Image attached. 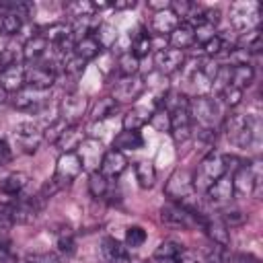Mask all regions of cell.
<instances>
[{"instance_id": "17", "label": "cell", "mask_w": 263, "mask_h": 263, "mask_svg": "<svg viewBox=\"0 0 263 263\" xmlns=\"http://www.w3.org/2000/svg\"><path fill=\"white\" fill-rule=\"evenodd\" d=\"M125 166H127L125 154L119 152V150H115V148H111V150H107V152L103 154L101 164H99V173H101L105 179H117V177L125 171Z\"/></svg>"}, {"instance_id": "58", "label": "cell", "mask_w": 263, "mask_h": 263, "mask_svg": "<svg viewBox=\"0 0 263 263\" xmlns=\"http://www.w3.org/2000/svg\"><path fill=\"white\" fill-rule=\"evenodd\" d=\"M6 101H8V92L0 86V105H2V103H6Z\"/></svg>"}, {"instance_id": "31", "label": "cell", "mask_w": 263, "mask_h": 263, "mask_svg": "<svg viewBox=\"0 0 263 263\" xmlns=\"http://www.w3.org/2000/svg\"><path fill=\"white\" fill-rule=\"evenodd\" d=\"M41 35L47 39V43L58 45V43H62V41H66V39L72 37V27H70L68 23H62V21H60V23H51L49 27L43 29Z\"/></svg>"}, {"instance_id": "53", "label": "cell", "mask_w": 263, "mask_h": 263, "mask_svg": "<svg viewBox=\"0 0 263 263\" xmlns=\"http://www.w3.org/2000/svg\"><path fill=\"white\" fill-rule=\"evenodd\" d=\"M226 226H236V224H242L245 222V214L240 210H226L220 218Z\"/></svg>"}, {"instance_id": "49", "label": "cell", "mask_w": 263, "mask_h": 263, "mask_svg": "<svg viewBox=\"0 0 263 263\" xmlns=\"http://www.w3.org/2000/svg\"><path fill=\"white\" fill-rule=\"evenodd\" d=\"M58 249L62 251V253H66V255H72L74 251H76V240H74V234L66 228L64 232H60L58 234Z\"/></svg>"}, {"instance_id": "35", "label": "cell", "mask_w": 263, "mask_h": 263, "mask_svg": "<svg viewBox=\"0 0 263 263\" xmlns=\"http://www.w3.org/2000/svg\"><path fill=\"white\" fill-rule=\"evenodd\" d=\"M148 109H144V107H136V109H132L129 113H125V117H123V129H127V132H138L146 121H148Z\"/></svg>"}, {"instance_id": "54", "label": "cell", "mask_w": 263, "mask_h": 263, "mask_svg": "<svg viewBox=\"0 0 263 263\" xmlns=\"http://www.w3.org/2000/svg\"><path fill=\"white\" fill-rule=\"evenodd\" d=\"M173 263H201L199 259H197V255L193 253V251H189V249H183L175 259H173Z\"/></svg>"}, {"instance_id": "8", "label": "cell", "mask_w": 263, "mask_h": 263, "mask_svg": "<svg viewBox=\"0 0 263 263\" xmlns=\"http://www.w3.org/2000/svg\"><path fill=\"white\" fill-rule=\"evenodd\" d=\"M160 222L164 226L177 228V230H187V228H191L195 224L193 216L185 208H181L179 203H175V201H168V203H164L160 208Z\"/></svg>"}, {"instance_id": "44", "label": "cell", "mask_w": 263, "mask_h": 263, "mask_svg": "<svg viewBox=\"0 0 263 263\" xmlns=\"http://www.w3.org/2000/svg\"><path fill=\"white\" fill-rule=\"evenodd\" d=\"M115 109H117V103H115L111 97H103V99H99V103L95 105V109H92V117H95L97 121H99V119H105V117L113 115Z\"/></svg>"}, {"instance_id": "32", "label": "cell", "mask_w": 263, "mask_h": 263, "mask_svg": "<svg viewBox=\"0 0 263 263\" xmlns=\"http://www.w3.org/2000/svg\"><path fill=\"white\" fill-rule=\"evenodd\" d=\"M25 185H27V175L25 173H10L0 181V191L4 195L14 197L25 189Z\"/></svg>"}, {"instance_id": "42", "label": "cell", "mask_w": 263, "mask_h": 263, "mask_svg": "<svg viewBox=\"0 0 263 263\" xmlns=\"http://www.w3.org/2000/svg\"><path fill=\"white\" fill-rule=\"evenodd\" d=\"M23 29V18L16 16L14 12H4L0 14V31L6 33V35H16L18 31Z\"/></svg>"}, {"instance_id": "48", "label": "cell", "mask_w": 263, "mask_h": 263, "mask_svg": "<svg viewBox=\"0 0 263 263\" xmlns=\"http://www.w3.org/2000/svg\"><path fill=\"white\" fill-rule=\"evenodd\" d=\"M68 127V123L64 121V119H55L53 123H49L47 127H45V132H43V138L47 140V142H51V144H55L58 140H60V136L64 134V129Z\"/></svg>"}, {"instance_id": "20", "label": "cell", "mask_w": 263, "mask_h": 263, "mask_svg": "<svg viewBox=\"0 0 263 263\" xmlns=\"http://www.w3.org/2000/svg\"><path fill=\"white\" fill-rule=\"evenodd\" d=\"M205 193H208L210 201H214V203H228L232 199V195H234V191H232V177L228 173L222 175L220 179H216L208 187Z\"/></svg>"}, {"instance_id": "50", "label": "cell", "mask_w": 263, "mask_h": 263, "mask_svg": "<svg viewBox=\"0 0 263 263\" xmlns=\"http://www.w3.org/2000/svg\"><path fill=\"white\" fill-rule=\"evenodd\" d=\"M12 226H14V220H12L10 203H0V234L8 232Z\"/></svg>"}, {"instance_id": "27", "label": "cell", "mask_w": 263, "mask_h": 263, "mask_svg": "<svg viewBox=\"0 0 263 263\" xmlns=\"http://www.w3.org/2000/svg\"><path fill=\"white\" fill-rule=\"evenodd\" d=\"M144 146V138L140 136V132H119L115 138H113V148L123 152V150H138Z\"/></svg>"}, {"instance_id": "57", "label": "cell", "mask_w": 263, "mask_h": 263, "mask_svg": "<svg viewBox=\"0 0 263 263\" xmlns=\"http://www.w3.org/2000/svg\"><path fill=\"white\" fill-rule=\"evenodd\" d=\"M171 6V0H160V2H148V8L160 12V10H166Z\"/></svg>"}, {"instance_id": "37", "label": "cell", "mask_w": 263, "mask_h": 263, "mask_svg": "<svg viewBox=\"0 0 263 263\" xmlns=\"http://www.w3.org/2000/svg\"><path fill=\"white\" fill-rule=\"evenodd\" d=\"M129 41H132V47H129V51L140 60L142 55H146L148 51H150V47H152V41H150V37H148V33L146 31H138L134 37L129 35Z\"/></svg>"}, {"instance_id": "7", "label": "cell", "mask_w": 263, "mask_h": 263, "mask_svg": "<svg viewBox=\"0 0 263 263\" xmlns=\"http://www.w3.org/2000/svg\"><path fill=\"white\" fill-rule=\"evenodd\" d=\"M146 90V80L144 76H125L123 80H119L115 86H113V92H111V99L115 103H132L134 99H138L142 92Z\"/></svg>"}, {"instance_id": "9", "label": "cell", "mask_w": 263, "mask_h": 263, "mask_svg": "<svg viewBox=\"0 0 263 263\" xmlns=\"http://www.w3.org/2000/svg\"><path fill=\"white\" fill-rule=\"evenodd\" d=\"M189 101L181 103L179 107H175L171 111V134H173V140L177 144H183L189 136H191V117H189V109H187Z\"/></svg>"}, {"instance_id": "14", "label": "cell", "mask_w": 263, "mask_h": 263, "mask_svg": "<svg viewBox=\"0 0 263 263\" xmlns=\"http://www.w3.org/2000/svg\"><path fill=\"white\" fill-rule=\"evenodd\" d=\"M47 101V90H37L31 86H23L12 97V105L21 111H37Z\"/></svg>"}, {"instance_id": "59", "label": "cell", "mask_w": 263, "mask_h": 263, "mask_svg": "<svg viewBox=\"0 0 263 263\" xmlns=\"http://www.w3.org/2000/svg\"><path fill=\"white\" fill-rule=\"evenodd\" d=\"M0 242H2V238H0Z\"/></svg>"}, {"instance_id": "46", "label": "cell", "mask_w": 263, "mask_h": 263, "mask_svg": "<svg viewBox=\"0 0 263 263\" xmlns=\"http://www.w3.org/2000/svg\"><path fill=\"white\" fill-rule=\"evenodd\" d=\"M62 66H64V74H68V76H78V74L84 72L86 62H84L82 58H78V55L72 51V55H68Z\"/></svg>"}, {"instance_id": "16", "label": "cell", "mask_w": 263, "mask_h": 263, "mask_svg": "<svg viewBox=\"0 0 263 263\" xmlns=\"http://www.w3.org/2000/svg\"><path fill=\"white\" fill-rule=\"evenodd\" d=\"M14 140H16V146L23 152L31 154L39 148V144L43 140V134L33 123H21V125L14 127Z\"/></svg>"}, {"instance_id": "55", "label": "cell", "mask_w": 263, "mask_h": 263, "mask_svg": "<svg viewBox=\"0 0 263 263\" xmlns=\"http://www.w3.org/2000/svg\"><path fill=\"white\" fill-rule=\"evenodd\" d=\"M10 160H12V150H10L8 142L0 138V166H6Z\"/></svg>"}, {"instance_id": "25", "label": "cell", "mask_w": 263, "mask_h": 263, "mask_svg": "<svg viewBox=\"0 0 263 263\" xmlns=\"http://www.w3.org/2000/svg\"><path fill=\"white\" fill-rule=\"evenodd\" d=\"M82 142H84V134H82V127L76 123V125H68L64 129V134L60 136V140L55 142V146L62 152H76V148Z\"/></svg>"}, {"instance_id": "33", "label": "cell", "mask_w": 263, "mask_h": 263, "mask_svg": "<svg viewBox=\"0 0 263 263\" xmlns=\"http://www.w3.org/2000/svg\"><path fill=\"white\" fill-rule=\"evenodd\" d=\"M183 249H185V247H183L181 242H177L175 238H166V240H162V242L154 249L152 257H154V261H173Z\"/></svg>"}, {"instance_id": "4", "label": "cell", "mask_w": 263, "mask_h": 263, "mask_svg": "<svg viewBox=\"0 0 263 263\" xmlns=\"http://www.w3.org/2000/svg\"><path fill=\"white\" fill-rule=\"evenodd\" d=\"M259 21H261V6L253 0L234 2L230 6V23L236 31L249 33L253 29H259Z\"/></svg>"}, {"instance_id": "11", "label": "cell", "mask_w": 263, "mask_h": 263, "mask_svg": "<svg viewBox=\"0 0 263 263\" xmlns=\"http://www.w3.org/2000/svg\"><path fill=\"white\" fill-rule=\"evenodd\" d=\"M86 105H88L86 97L74 95V92L66 95L60 103V119H64L68 125H76L82 119V115L86 111Z\"/></svg>"}, {"instance_id": "1", "label": "cell", "mask_w": 263, "mask_h": 263, "mask_svg": "<svg viewBox=\"0 0 263 263\" xmlns=\"http://www.w3.org/2000/svg\"><path fill=\"white\" fill-rule=\"evenodd\" d=\"M191 123H195L199 138L212 140L216 136V121H218V103L210 97H195L187 105Z\"/></svg>"}, {"instance_id": "21", "label": "cell", "mask_w": 263, "mask_h": 263, "mask_svg": "<svg viewBox=\"0 0 263 263\" xmlns=\"http://www.w3.org/2000/svg\"><path fill=\"white\" fill-rule=\"evenodd\" d=\"M0 86L10 95L18 92L23 86H25V68H21L18 64L16 66H8V68H2L0 70Z\"/></svg>"}, {"instance_id": "3", "label": "cell", "mask_w": 263, "mask_h": 263, "mask_svg": "<svg viewBox=\"0 0 263 263\" xmlns=\"http://www.w3.org/2000/svg\"><path fill=\"white\" fill-rule=\"evenodd\" d=\"M222 175H226V162H224V154L220 152H210L201 162H199V168L197 173L193 175V187L195 189H201V191H208V187L220 179Z\"/></svg>"}, {"instance_id": "2", "label": "cell", "mask_w": 263, "mask_h": 263, "mask_svg": "<svg viewBox=\"0 0 263 263\" xmlns=\"http://www.w3.org/2000/svg\"><path fill=\"white\" fill-rule=\"evenodd\" d=\"M224 132L230 142L247 148L259 140V117L232 111V113H228V117L224 121Z\"/></svg>"}, {"instance_id": "41", "label": "cell", "mask_w": 263, "mask_h": 263, "mask_svg": "<svg viewBox=\"0 0 263 263\" xmlns=\"http://www.w3.org/2000/svg\"><path fill=\"white\" fill-rule=\"evenodd\" d=\"M88 191L92 197H105L107 191H109V179H105L99 171H92L90 177H88Z\"/></svg>"}, {"instance_id": "10", "label": "cell", "mask_w": 263, "mask_h": 263, "mask_svg": "<svg viewBox=\"0 0 263 263\" xmlns=\"http://www.w3.org/2000/svg\"><path fill=\"white\" fill-rule=\"evenodd\" d=\"M43 201L35 195L31 197H21L16 201H10V208H12V220L14 224H31L37 216H39V210H41Z\"/></svg>"}, {"instance_id": "15", "label": "cell", "mask_w": 263, "mask_h": 263, "mask_svg": "<svg viewBox=\"0 0 263 263\" xmlns=\"http://www.w3.org/2000/svg\"><path fill=\"white\" fill-rule=\"evenodd\" d=\"M197 224L205 230V234L210 236V240L214 242V245H218V247H226L228 249V245H230V234H228V226L220 220V218H214V216H201L199 220H197Z\"/></svg>"}, {"instance_id": "26", "label": "cell", "mask_w": 263, "mask_h": 263, "mask_svg": "<svg viewBox=\"0 0 263 263\" xmlns=\"http://www.w3.org/2000/svg\"><path fill=\"white\" fill-rule=\"evenodd\" d=\"M195 43V35H193V27H189L187 23H179L177 29L171 33V47L175 49H187Z\"/></svg>"}, {"instance_id": "19", "label": "cell", "mask_w": 263, "mask_h": 263, "mask_svg": "<svg viewBox=\"0 0 263 263\" xmlns=\"http://www.w3.org/2000/svg\"><path fill=\"white\" fill-rule=\"evenodd\" d=\"M80 152H76L82 160V166H88V168H97L101 164V158H103V146L97 138H88L84 140L80 146H78Z\"/></svg>"}, {"instance_id": "43", "label": "cell", "mask_w": 263, "mask_h": 263, "mask_svg": "<svg viewBox=\"0 0 263 263\" xmlns=\"http://www.w3.org/2000/svg\"><path fill=\"white\" fill-rule=\"evenodd\" d=\"M150 125L158 132H171V113L164 107H158L150 113Z\"/></svg>"}, {"instance_id": "12", "label": "cell", "mask_w": 263, "mask_h": 263, "mask_svg": "<svg viewBox=\"0 0 263 263\" xmlns=\"http://www.w3.org/2000/svg\"><path fill=\"white\" fill-rule=\"evenodd\" d=\"M53 82H55V72H53V68L45 66V64H31L25 70V84L31 88L47 90Z\"/></svg>"}, {"instance_id": "18", "label": "cell", "mask_w": 263, "mask_h": 263, "mask_svg": "<svg viewBox=\"0 0 263 263\" xmlns=\"http://www.w3.org/2000/svg\"><path fill=\"white\" fill-rule=\"evenodd\" d=\"M232 191L240 197H251L255 195L257 197V187H255V177H253V171L249 164H240L236 171H234V177H232Z\"/></svg>"}, {"instance_id": "24", "label": "cell", "mask_w": 263, "mask_h": 263, "mask_svg": "<svg viewBox=\"0 0 263 263\" xmlns=\"http://www.w3.org/2000/svg\"><path fill=\"white\" fill-rule=\"evenodd\" d=\"M179 25V18L171 12V8L166 10H160V12H154L152 21H150V29L156 33V35H171Z\"/></svg>"}, {"instance_id": "56", "label": "cell", "mask_w": 263, "mask_h": 263, "mask_svg": "<svg viewBox=\"0 0 263 263\" xmlns=\"http://www.w3.org/2000/svg\"><path fill=\"white\" fill-rule=\"evenodd\" d=\"M109 6H113L115 10H125V8H134L136 6V0H115Z\"/></svg>"}, {"instance_id": "23", "label": "cell", "mask_w": 263, "mask_h": 263, "mask_svg": "<svg viewBox=\"0 0 263 263\" xmlns=\"http://www.w3.org/2000/svg\"><path fill=\"white\" fill-rule=\"evenodd\" d=\"M49 43L43 35H33L31 39H27V43L23 45V58L29 64H39V60L47 53Z\"/></svg>"}, {"instance_id": "40", "label": "cell", "mask_w": 263, "mask_h": 263, "mask_svg": "<svg viewBox=\"0 0 263 263\" xmlns=\"http://www.w3.org/2000/svg\"><path fill=\"white\" fill-rule=\"evenodd\" d=\"M261 45H263V41H261V31H259V29H253V31L240 35L238 47H242L245 51H249V53H259V51H261Z\"/></svg>"}, {"instance_id": "39", "label": "cell", "mask_w": 263, "mask_h": 263, "mask_svg": "<svg viewBox=\"0 0 263 263\" xmlns=\"http://www.w3.org/2000/svg\"><path fill=\"white\" fill-rule=\"evenodd\" d=\"M138 66H140V60L132 53V51H125V53H119L117 58V72L125 78V76H134L138 72Z\"/></svg>"}, {"instance_id": "30", "label": "cell", "mask_w": 263, "mask_h": 263, "mask_svg": "<svg viewBox=\"0 0 263 263\" xmlns=\"http://www.w3.org/2000/svg\"><path fill=\"white\" fill-rule=\"evenodd\" d=\"M134 171H136V179H138V185L142 189H150L156 181V168L150 160H138L134 164Z\"/></svg>"}, {"instance_id": "13", "label": "cell", "mask_w": 263, "mask_h": 263, "mask_svg": "<svg viewBox=\"0 0 263 263\" xmlns=\"http://www.w3.org/2000/svg\"><path fill=\"white\" fill-rule=\"evenodd\" d=\"M185 62V55L181 49H175V47H160L156 53H154V64H156V70L164 76V74H173L177 72Z\"/></svg>"}, {"instance_id": "6", "label": "cell", "mask_w": 263, "mask_h": 263, "mask_svg": "<svg viewBox=\"0 0 263 263\" xmlns=\"http://www.w3.org/2000/svg\"><path fill=\"white\" fill-rule=\"evenodd\" d=\"M82 160L76 152H62V156L58 158L55 164V173H53V181L55 185L62 189L66 185H70L80 173H82Z\"/></svg>"}, {"instance_id": "52", "label": "cell", "mask_w": 263, "mask_h": 263, "mask_svg": "<svg viewBox=\"0 0 263 263\" xmlns=\"http://www.w3.org/2000/svg\"><path fill=\"white\" fill-rule=\"evenodd\" d=\"M97 58H99V70H101L105 76H109V74L117 68V66H115V58H113L111 51H103V53H99Z\"/></svg>"}, {"instance_id": "29", "label": "cell", "mask_w": 263, "mask_h": 263, "mask_svg": "<svg viewBox=\"0 0 263 263\" xmlns=\"http://www.w3.org/2000/svg\"><path fill=\"white\" fill-rule=\"evenodd\" d=\"M255 80V68L251 64L245 66H230V84L236 88H247Z\"/></svg>"}, {"instance_id": "36", "label": "cell", "mask_w": 263, "mask_h": 263, "mask_svg": "<svg viewBox=\"0 0 263 263\" xmlns=\"http://www.w3.org/2000/svg\"><path fill=\"white\" fill-rule=\"evenodd\" d=\"M201 49H203L205 55H218L222 51H230V39L226 35H222V33H216L214 37H210L201 45Z\"/></svg>"}, {"instance_id": "38", "label": "cell", "mask_w": 263, "mask_h": 263, "mask_svg": "<svg viewBox=\"0 0 263 263\" xmlns=\"http://www.w3.org/2000/svg\"><path fill=\"white\" fill-rule=\"evenodd\" d=\"M66 12L70 16H74L76 21H82V18H88V16L95 14V6L88 0H76V2L66 4Z\"/></svg>"}, {"instance_id": "28", "label": "cell", "mask_w": 263, "mask_h": 263, "mask_svg": "<svg viewBox=\"0 0 263 263\" xmlns=\"http://www.w3.org/2000/svg\"><path fill=\"white\" fill-rule=\"evenodd\" d=\"M74 53L78 58H82L84 62H88V60H92L101 53V45L92 35H84L74 43Z\"/></svg>"}, {"instance_id": "22", "label": "cell", "mask_w": 263, "mask_h": 263, "mask_svg": "<svg viewBox=\"0 0 263 263\" xmlns=\"http://www.w3.org/2000/svg\"><path fill=\"white\" fill-rule=\"evenodd\" d=\"M101 251L109 263H129V253L127 249L113 236H105L101 242Z\"/></svg>"}, {"instance_id": "45", "label": "cell", "mask_w": 263, "mask_h": 263, "mask_svg": "<svg viewBox=\"0 0 263 263\" xmlns=\"http://www.w3.org/2000/svg\"><path fill=\"white\" fill-rule=\"evenodd\" d=\"M218 99H220L226 107L234 109V107L242 101V90H240V88H236V86H232V84H228V86L218 95Z\"/></svg>"}, {"instance_id": "51", "label": "cell", "mask_w": 263, "mask_h": 263, "mask_svg": "<svg viewBox=\"0 0 263 263\" xmlns=\"http://www.w3.org/2000/svg\"><path fill=\"white\" fill-rule=\"evenodd\" d=\"M27 263H62V259L55 253L49 251H39V253H29Z\"/></svg>"}, {"instance_id": "47", "label": "cell", "mask_w": 263, "mask_h": 263, "mask_svg": "<svg viewBox=\"0 0 263 263\" xmlns=\"http://www.w3.org/2000/svg\"><path fill=\"white\" fill-rule=\"evenodd\" d=\"M146 240V230L142 226H129L125 230V245L136 249V247H142Z\"/></svg>"}, {"instance_id": "5", "label": "cell", "mask_w": 263, "mask_h": 263, "mask_svg": "<svg viewBox=\"0 0 263 263\" xmlns=\"http://www.w3.org/2000/svg\"><path fill=\"white\" fill-rule=\"evenodd\" d=\"M164 193L166 197H171V201L175 203H181L183 199H187L189 195L195 193V187H193V175L185 168H177L168 181H166V187H164Z\"/></svg>"}, {"instance_id": "34", "label": "cell", "mask_w": 263, "mask_h": 263, "mask_svg": "<svg viewBox=\"0 0 263 263\" xmlns=\"http://www.w3.org/2000/svg\"><path fill=\"white\" fill-rule=\"evenodd\" d=\"M92 37L99 41L101 49H111V47L115 45V41H117V31H115L113 25H109V23H101V25L92 31Z\"/></svg>"}]
</instances>
